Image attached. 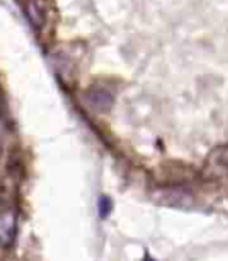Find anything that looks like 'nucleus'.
I'll use <instances>...</instances> for the list:
<instances>
[{"label":"nucleus","instance_id":"obj_1","mask_svg":"<svg viewBox=\"0 0 228 261\" xmlns=\"http://www.w3.org/2000/svg\"><path fill=\"white\" fill-rule=\"evenodd\" d=\"M16 216L13 211H4L0 215V246H10L14 238Z\"/></svg>","mask_w":228,"mask_h":261},{"label":"nucleus","instance_id":"obj_2","mask_svg":"<svg viewBox=\"0 0 228 261\" xmlns=\"http://www.w3.org/2000/svg\"><path fill=\"white\" fill-rule=\"evenodd\" d=\"M99 206H100V216L102 218H106L111 211V202L106 196H102L100 200H99Z\"/></svg>","mask_w":228,"mask_h":261},{"label":"nucleus","instance_id":"obj_3","mask_svg":"<svg viewBox=\"0 0 228 261\" xmlns=\"http://www.w3.org/2000/svg\"><path fill=\"white\" fill-rule=\"evenodd\" d=\"M219 163H222V164H228V150H225L220 156H219V160H217Z\"/></svg>","mask_w":228,"mask_h":261}]
</instances>
